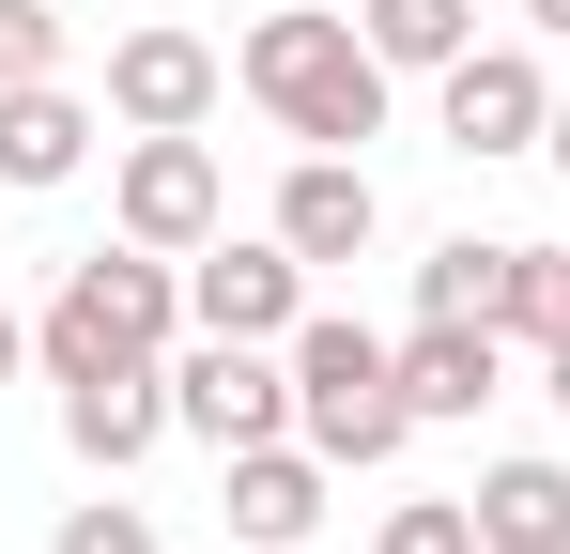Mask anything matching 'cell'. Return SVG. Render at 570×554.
<instances>
[{
	"label": "cell",
	"instance_id": "cell-1",
	"mask_svg": "<svg viewBox=\"0 0 570 554\" xmlns=\"http://www.w3.org/2000/svg\"><path fill=\"white\" fill-rule=\"evenodd\" d=\"M232 78L263 92L293 139H308V155H355V139H385V47L355 31V16H293V0H278V16L247 31V62H232Z\"/></svg>",
	"mask_w": 570,
	"mask_h": 554
},
{
	"label": "cell",
	"instance_id": "cell-7",
	"mask_svg": "<svg viewBox=\"0 0 570 554\" xmlns=\"http://www.w3.org/2000/svg\"><path fill=\"white\" fill-rule=\"evenodd\" d=\"M186 324L200 339H293V324H308V263H293L278 231H263V247L216 231V247L186 263Z\"/></svg>",
	"mask_w": 570,
	"mask_h": 554
},
{
	"label": "cell",
	"instance_id": "cell-20",
	"mask_svg": "<svg viewBox=\"0 0 570 554\" xmlns=\"http://www.w3.org/2000/svg\"><path fill=\"white\" fill-rule=\"evenodd\" d=\"M47 554H170V540H155L139 508H108V493H94V508H62V540H47Z\"/></svg>",
	"mask_w": 570,
	"mask_h": 554
},
{
	"label": "cell",
	"instance_id": "cell-5",
	"mask_svg": "<svg viewBox=\"0 0 570 554\" xmlns=\"http://www.w3.org/2000/svg\"><path fill=\"white\" fill-rule=\"evenodd\" d=\"M170 432H200V447H278L293 432V355L278 339H186L170 355Z\"/></svg>",
	"mask_w": 570,
	"mask_h": 554
},
{
	"label": "cell",
	"instance_id": "cell-21",
	"mask_svg": "<svg viewBox=\"0 0 570 554\" xmlns=\"http://www.w3.org/2000/svg\"><path fill=\"white\" fill-rule=\"evenodd\" d=\"M16 369H31V324H16V308H0V385H16Z\"/></svg>",
	"mask_w": 570,
	"mask_h": 554
},
{
	"label": "cell",
	"instance_id": "cell-23",
	"mask_svg": "<svg viewBox=\"0 0 570 554\" xmlns=\"http://www.w3.org/2000/svg\"><path fill=\"white\" fill-rule=\"evenodd\" d=\"M540 155H556V170H570V92H556V123H540Z\"/></svg>",
	"mask_w": 570,
	"mask_h": 554
},
{
	"label": "cell",
	"instance_id": "cell-3",
	"mask_svg": "<svg viewBox=\"0 0 570 554\" xmlns=\"http://www.w3.org/2000/svg\"><path fill=\"white\" fill-rule=\"evenodd\" d=\"M170 339H186V263H170V247H94V263H62L47 324H31L47 385L124 369V355H170Z\"/></svg>",
	"mask_w": 570,
	"mask_h": 554
},
{
	"label": "cell",
	"instance_id": "cell-12",
	"mask_svg": "<svg viewBox=\"0 0 570 554\" xmlns=\"http://www.w3.org/2000/svg\"><path fill=\"white\" fill-rule=\"evenodd\" d=\"M401 400H416V432H432V416H478V400H509V339L416 308V339H401Z\"/></svg>",
	"mask_w": 570,
	"mask_h": 554
},
{
	"label": "cell",
	"instance_id": "cell-8",
	"mask_svg": "<svg viewBox=\"0 0 570 554\" xmlns=\"http://www.w3.org/2000/svg\"><path fill=\"white\" fill-rule=\"evenodd\" d=\"M324 477H340V462L308 447V432H278V447H232V462H216V524H232L247 554H293L308 524H324Z\"/></svg>",
	"mask_w": 570,
	"mask_h": 554
},
{
	"label": "cell",
	"instance_id": "cell-22",
	"mask_svg": "<svg viewBox=\"0 0 570 554\" xmlns=\"http://www.w3.org/2000/svg\"><path fill=\"white\" fill-rule=\"evenodd\" d=\"M524 31H556V47H570V0H524Z\"/></svg>",
	"mask_w": 570,
	"mask_h": 554
},
{
	"label": "cell",
	"instance_id": "cell-10",
	"mask_svg": "<svg viewBox=\"0 0 570 554\" xmlns=\"http://www.w3.org/2000/svg\"><path fill=\"white\" fill-rule=\"evenodd\" d=\"M200 108H216V47H200V31H124V47H108V123L170 139Z\"/></svg>",
	"mask_w": 570,
	"mask_h": 554
},
{
	"label": "cell",
	"instance_id": "cell-13",
	"mask_svg": "<svg viewBox=\"0 0 570 554\" xmlns=\"http://www.w3.org/2000/svg\"><path fill=\"white\" fill-rule=\"evenodd\" d=\"M78 170H94V108H78L62 78L0 92V185H31V200H47V185H78Z\"/></svg>",
	"mask_w": 570,
	"mask_h": 554
},
{
	"label": "cell",
	"instance_id": "cell-15",
	"mask_svg": "<svg viewBox=\"0 0 570 554\" xmlns=\"http://www.w3.org/2000/svg\"><path fill=\"white\" fill-rule=\"evenodd\" d=\"M355 31L385 47V78H448L478 47V0H355Z\"/></svg>",
	"mask_w": 570,
	"mask_h": 554
},
{
	"label": "cell",
	"instance_id": "cell-6",
	"mask_svg": "<svg viewBox=\"0 0 570 554\" xmlns=\"http://www.w3.org/2000/svg\"><path fill=\"white\" fill-rule=\"evenodd\" d=\"M432 123H448V155H540V123H556L540 47H463L432 78Z\"/></svg>",
	"mask_w": 570,
	"mask_h": 554
},
{
	"label": "cell",
	"instance_id": "cell-9",
	"mask_svg": "<svg viewBox=\"0 0 570 554\" xmlns=\"http://www.w3.org/2000/svg\"><path fill=\"white\" fill-rule=\"evenodd\" d=\"M155 432H170V355H124V369H78L62 385V447L94 462V477L155 462Z\"/></svg>",
	"mask_w": 570,
	"mask_h": 554
},
{
	"label": "cell",
	"instance_id": "cell-24",
	"mask_svg": "<svg viewBox=\"0 0 570 554\" xmlns=\"http://www.w3.org/2000/svg\"><path fill=\"white\" fill-rule=\"evenodd\" d=\"M540 385H556V416H570V339H556V355H540Z\"/></svg>",
	"mask_w": 570,
	"mask_h": 554
},
{
	"label": "cell",
	"instance_id": "cell-4",
	"mask_svg": "<svg viewBox=\"0 0 570 554\" xmlns=\"http://www.w3.org/2000/svg\"><path fill=\"white\" fill-rule=\"evenodd\" d=\"M108 216H124V247H170V263H200V247L232 231V170H216V139H200V123H170V139H124Z\"/></svg>",
	"mask_w": 570,
	"mask_h": 554
},
{
	"label": "cell",
	"instance_id": "cell-2",
	"mask_svg": "<svg viewBox=\"0 0 570 554\" xmlns=\"http://www.w3.org/2000/svg\"><path fill=\"white\" fill-rule=\"evenodd\" d=\"M278 355H293V432L340 462V477H371V462H401V447H416V400H401V339L340 324V308H308Z\"/></svg>",
	"mask_w": 570,
	"mask_h": 554
},
{
	"label": "cell",
	"instance_id": "cell-16",
	"mask_svg": "<svg viewBox=\"0 0 570 554\" xmlns=\"http://www.w3.org/2000/svg\"><path fill=\"white\" fill-rule=\"evenodd\" d=\"M493 339H524V355H556V339H570V247H509V293H493Z\"/></svg>",
	"mask_w": 570,
	"mask_h": 554
},
{
	"label": "cell",
	"instance_id": "cell-14",
	"mask_svg": "<svg viewBox=\"0 0 570 554\" xmlns=\"http://www.w3.org/2000/svg\"><path fill=\"white\" fill-rule=\"evenodd\" d=\"M478 554H570V462H493L478 477Z\"/></svg>",
	"mask_w": 570,
	"mask_h": 554
},
{
	"label": "cell",
	"instance_id": "cell-17",
	"mask_svg": "<svg viewBox=\"0 0 570 554\" xmlns=\"http://www.w3.org/2000/svg\"><path fill=\"white\" fill-rule=\"evenodd\" d=\"M493 293H509V247H478V231H448V247L416 263V308H432V324H493Z\"/></svg>",
	"mask_w": 570,
	"mask_h": 554
},
{
	"label": "cell",
	"instance_id": "cell-18",
	"mask_svg": "<svg viewBox=\"0 0 570 554\" xmlns=\"http://www.w3.org/2000/svg\"><path fill=\"white\" fill-rule=\"evenodd\" d=\"M371 554H478V493H416V508H385Z\"/></svg>",
	"mask_w": 570,
	"mask_h": 554
},
{
	"label": "cell",
	"instance_id": "cell-11",
	"mask_svg": "<svg viewBox=\"0 0 570 554\" xmlns=\"http://www.w3.org/2000/svg\"><path fill=\"white\" fill-rule=\"evenodd\" d=\"M371 231H385V200H371L355 155H293V185H278V247L293 263H371Z\"/></svg>",
	"mask_w": 570,
	"mask_h": 554
},
{
	"label": "cell",
	"instance_id": "cell-19",
	"mask_svg": "<svg viewBox=\"0 0 570 554\" xmlns=\"http://www.w3.org/2000/svg\"><path fill=\"white\" fill-rule=\"evenodd\" d=\"M31 78H62V16L47 0H0V92H31Z\"/></svg>",
	"mask_w": 570,
	"mask_h": 554
}]
</instances>
